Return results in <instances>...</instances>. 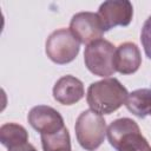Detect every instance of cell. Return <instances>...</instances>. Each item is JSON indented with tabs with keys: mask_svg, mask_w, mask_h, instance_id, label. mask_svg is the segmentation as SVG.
<instances>
[{
	"mask_svg": "<svg viewBox=\"0 0 151 151\" xmlns=\"http://www.w3.org/2000/svg\"><path fill=\"white\" fill-rule=\"evenodd\" d=\"M107 139L117 151H151L138 124L131 118H118L107 127Z\"/></svg>",
	"mask_w": 151,
	"mask_h": 151,
	"instance_id": "obj_2",
	"label": "cell"
},
{
	"mask_svg": "<svg viewBox=\"0 0 151 151\" xmlns=\"http://www.w3.org/2000/svg\"><path fill=\"white\" fill-rule=\"evenodd\" d=\"M116 47L105 39L88 44L84 51V61L87 70L94 76L110 77L116 72L114 68Z\"/></svg>",
	"mask_w": 151,
	"mask_h": 151,
	"instance_id": "obj_4",
	"label": "cell"
},
{
	"mask_svg": "<svg viewBox=\"0 0 151 151\" xmlns=\"http://www.w3.org/2000/svg\"><path fill=\"white\" fill-rule=\"evenodd\" d=\"M126 109L139 118L151 114V88H139L129 93Z\"/></svg>",
	"mask_w": 151,
	"mask_h": 151,
	"instance_id": "obj_12",
	"label": "cell"
},
{
	"mask_svg": "<svg viewBox=\"0 0 151 151\" xmlns=\"http://www.w3.org/2000/svg\"><path fill=\"white\" fill-rule=\"evenodd\" d=\"M27 120L40 134H52L65 127L61 114L47 105H38L31 109Z\"/></svg>",
	"mask_w": 151,
	"mask_h": 151,
	"instance_id": "obj_8",
	"label": "cell"
},
{
	"mask_svg": "<svg viewBox=\"0 0 151 151\" xmlns=\"http://www.w3.org/2000/svg\"><path fill=\"white\" fill-rule=\"evenodd\" d=\"M44 151H66L71 150L70 133L66 127L52 134H40Z\"/></svg>",
	"mask_w": 151,
	"mask_h": 151,
	"instance_id": "obj_13",
	"label": "cell"
},
{
	"mask_svg": "<svg viewBox=\"0 0 151 151\" xmlns=\"http://www.w3.org/2000/svg\"><path fill=\"white\" fill-rule=\"evenodd\" d=\"M11 151H37V149H35L32 144L27 143V144H25V145L18 147V149H14V150H11Z\"/></svg>",
	"mask_w": 151,
	"mask_h": 151,
	"instance_id": "obj_15",
	"label": "cell"
},
{
	"mask_svg": "<svg viewBox=\"0 0 151 151\" xmlns=\"http://www.w3.org/2000/svg\"><path fill=\"white\" fill-rule=\"evenodd\" d=\"M85 94L81 80L73 76H64L57 80L53 86V97L63 105H72L78 103Z\"/></svg>",
	"mask_w": 151,
	"mask_h": 151,
	"instance_id": "obj_9",
	"label": "cell"
},
{
	"mask_svg": "<svg viewBox=\"0 0 151 151\" xmlns=\"http://www.w3.org/2000/svg\"><path fill=\"white\" fill-rule=\"evenodd\" d=\"M70 31L83 44H91L101 39L104 28L97 15L92 12H79L74 14L70 22Z\"/></svg>",
	"mask_w": 151,
	"mask_h": 151,
	"instance_id": "obj_7",
	"label": "cell"
},
{
	"mask_svg": "<svg viewBox=\"0 0 151 151\" xmlns=\"http://www.w3.org/2000/svg\"><path fill=\"white\" fill-rule=\"evenodd\" d=\"M66 151H71V150H66Z\"/></svg>",
	"mask_w": 151,
	"mask_h": 151,
	"instance_id": "obj_16",
	"label": "cell"
},
{
	"mask_svg": "<svg viewBox=\"0 0 151 151\" xmlns=\"http://www.w3.org/2000/svg\"><path fill=\"white\" fill-rule=\"evenodd\" d=\"M104 31H109L116 26H127L133 17V7L126 0L104 1L97 12Z\"/></svg>",
	"mask_w": 151,
	"mask_h": 151,
	"instance_id": "obj_6",
	"label": "cell"
},
{
	"mask_svg": "<svg viewBox=\"0 0 151 151\" xmlns=\"http://www.w3.org/2000/svg\"><path fill=\"white\" fill-rule=\"evenodd\" d=\"M142 64V54L134 42H123L114 52V68L122 74L134 73Z\"/></svg>",
	"mask_w": 151,
	"mask_h": 151,
	"instance_id": "obj_10",
	"label": "cell"
},
{
	"mask_svg": "<svg viewBox=\"0 0 151 151\" xmlns=\"http://www.w3.org/2000/svg\"><path fill=\"white\" fill-rule=\"evenodd\" d=\"M79 50V40L67 28H59L52 32L45 45L47 57L59 65L71 63L78 55Z\"/></svg>",
	"mask_w": 151,
	"mask_h": 151,
	"instance_id": "obj_5",
	"label": "cell"
},
{
	"mask_svg": "<svg viewBox=\"0 0 151 151\" xmlns=\"http://www.w3.org/2000/svg\"><path fill=\"white\" fill-rule=\"evenodd\" d=\"M140 41L144 48V52L149 59H151V15L145 20L142 32H140Z\"/></svg>",
	"mask_w": 151,
	"mask_h": 151,
	"instance_id": "obj_14",
	"label": "cell"
},
{
	"mask_svg": "<svg viewBox=\"0 0 151 151\" xmlns=\"http://www.w3.org/2000/svg\"><path fill=\"white\" fill-rule=\"evenodd\" d=\"M0 142L8 150L18 149L28 143L26 129L15 123H6L0 127Z\"/></svg>",
	"mask_w": 151,
	"mask_h": 151,
	"instance_id": "obj_11",
	"label": "cell"
},
{
	"mask_svg": "<svg viewBox=\"0 0 151 151\" xmlns=\"http://www.w3.org/2000/svg\"><path fill=\"white\" fill-rule=\"evenodd\" d=\"M74 130L80 146L87 151H94L105 139L106 122L101 114L92 110H85L77 118Z\"/></svg>",
	"mask_w": 151,
	"mask_h": 151,
	"instance_id": "obj_3",
	"label": "cell"
},
{
	"mask_svg": "<svg viewBox=\"0 0 151 151\" xmlns=\"http://www.w3.org/2000/svg\"><path fill=\"white\" fill-rule=\"evenodd\" d=\"M129 92L116 78L92 83L86 93L90 109L99 114H110L126 103Z\"/></svg>",
	"mask_w": 151,
	"mask_h": 151,
	"instance_id": "obj_1",
	"label": "cell"
}]
</instances>
